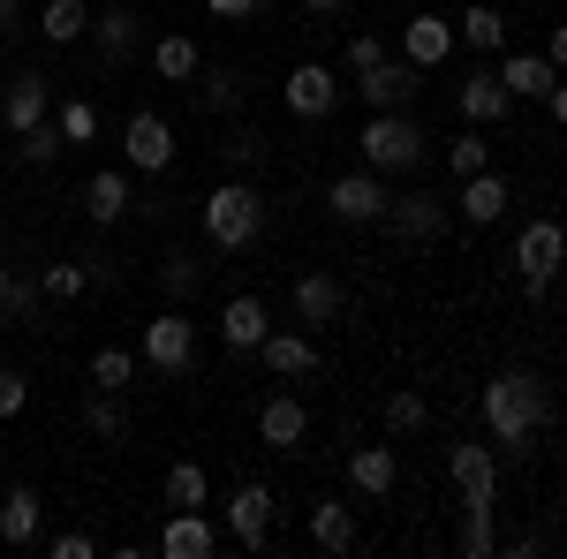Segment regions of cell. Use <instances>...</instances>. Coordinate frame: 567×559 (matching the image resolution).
Here are the masks:
<instances>
[{
    "label": "cell",
    "mask_w": 567,
    "mask_h": 559,
    "mask_svg": "<svg viewBox=\"0 0 567 559\" xmlns=\"http://www.w3.org/2000/svg\"><path fill=\"white\" fill-rule=\"evenodd\" d=\"M454 106H462V122H470V130H492L515 99L499 91V76H492V69H470V76H462V91H454Z\"/></svg>",
    "instance_id": "d6986e66"
},
{
    "label": "cell",
    "mask_w": 567,
    "mask_h": 559,
    "mask_svg": "<svg viewBox=\"0 0 567 559\" xmlns=\"http://www.w3.org/2000/svg\"><path fill=\"white\" fill-rule=\"evenodd\" d=\"M197 106H205V114H235V106H243V76H235V69H213L205 91H197Z\"/></svg>",
    "instance_id": "e575fe53"
},
{
    "label": "cell",
    "mask_w": 567,
    "mask_h": 559,
    "mask_svg": "<svg viewBox=\"0 0 567 559\" xmlns=\"http://www.w3.org/2000/svg\"><path fill=\"white\" fill-rule=\"evenodd\" d=\"M393 476H401V454H393V446H355L349 454V484L363 491V499H386Z\"/></svg>",
    "instance_id": "603a6c76"
},
{
    "label": "cell",
    "mask_w": 567,
    "mask_h": 559,
    "mask_svg": "<svg viewBox=\"0 0 567 559\" xmlns=\"http://www.w3.org/2000/svg\"><path fill=\"white\" fill-rule=\"evenodd\" d=\"M258 438L272 446V454H288V446H303V438H310V416H303V401H296V393H272V401L258 408Z\"/></svg>",
    "instance_id": "ffe728a7"
},
{
    "label": "cell",
    "mask_w": 567,
    "mask_h": 559,
    "mask_svg": "<svg viewBox=\"0 0 567 559\" xmlns=\"http://www.w3.org/2000/svg\"><path fill=\"white\" fill-rule=\"evenodd\" d=\"M23 401H31L23 371H0V424H8V416H23Z\"/></svg>",
    "instance_id": "7bdbcfd3"
},
{
    "label": "cell",
    "mask_w": 567,
    "mask_h": 559,
    "mask_svg": "<svg viewBox=\"0 0 567 559\" xmlns=\"http://www.w3.org/2000/svg\"><path fill=\"white\" fill-rule=\"evenodd\" d=\"M355 144H363V167H371V174H416V167H424V144H432V136L416 130L409 114H371Z\"/></svg>",
    "instance_id": "3957f363"
},
{
    "label": "cell",
    "mask_w": 567,
    "mask_h": 559,
    "mask_svg": "<svg viewBox=\"0 0 567 559\" xmlns=\"http://www.w3.org/2000/svg\"><path fill=\"white\" fill-rule=\"evenodd\" d=\"M265 333H272V310H265V296H227V310H219V341L235 348V355H258Z\"/></svg>",
    "instance_id": "5bb4252c"
},
{
    "label": "cell",
    "mask_w": 567,
    "mask_h": 559,
    "mask_svg": "<svg viewBox=\"0 0 567 559\" xmlns=\"http://www.w3.org/2000/svg\"><path fill=\"white\" fill-rule=\"evenodd\" d=\"M39 288H45L53 302H69V296H84V288H91V272H84V265H45Z\"/></svg>",
    "instance_id": "74e56055"
},
{
    "label": "cell",
    "mask_w": 567,
    "mask_h": 559,
    "mask_svg": "<svg viewBox=\"0 0 567 559\" xmlns=\"http://www.w3.org/2000/svg\"><path fill=\"white\" fill-rule=\"evenodd\" d=\"M326 205H333V219H349V227H379L386 219V174H371V167L333 174Z\"/></svg>",
    "instance_id": "9c48e42d"
},
{
    "label": "cell",
    "mask_w": 567,
    "mask_h": 559,
    "mask_svg": "<svg viewBox=\"0 0 567 559\" xmlns=\"http://www.w3.org/2000/svg\"><path fill=\"white\" fill-rule=\"evenodd\" d=\"M152 69H159L167 84H189V76L205 69V53H197V39H182V31H167V39L152 45Z\"/></svg>",
    "instance_id": "83f0119b"
},
{
    "label": "cell",
    "mask_w": 567,
    "mask_h": 559,
    "mask_svg": "<svg viewBox=\"0 0 567 559\" xmlns=\"http://www.w3.org/2000/svg\"><path fill=\"white\" fill-rule=\"evenodd\" d=\"M258 235H265V197L250 182H219L213 197H205V242L235 258V250H250Z\"/></svg>",
    "instance_id": "7a4b0ae2"
},
{
    "label": "cell",
    "mask_w": 567,
    "mask_h": 559,
    "mask_svg": "<svg viewBox=\"0 0 567 559\" xmlns=\"http://www.w3.org/2000/svg\"><path fill=\"white\" fill-rule=\"evenodd\" d=\"M130 379H136L130 348H99V355H91V386L99 393H130Z\"/></svg>",
    "instance_id": "d6a6232c"
},
{
    "label": "cell",
    "mask_w": 567,
    "mask_h": 559,
    "mask_svg": "<svg viewBox=\"0 0 567 559\" xmlns=\"http://www.w3.org/2000/svg\"><path fill=\"white\" fill-rule=\"evenodd\" d=\"M341 310H349V288H341L333 272H303V280H296V318H303V325H333Z\"/></svg>",
    "instance_id": "44dd1931"
},
{
    "label": "cell",
    "mask_w": 567,
    "mask_h": 559,
    "mask_svg": "<svg viewBox=\"0 0 567 559\" xmlns=\"http://www.w3.org/2000/svg\"><path fill=\"white\" fill-rule=\"evenodd\" d=\"M84 424L106 438V446H122L130 438V408H122V393H91L84 401Z\"/></svg>",
    "instance_id": "1f68e13d"
},
{
    "label": "cell",
    "mask_w": 567,
    "mask_h": 559,
    "mask_svg": "<svg viewBox=\"0 0 567 559\" xmlns=\"http://www.w3.org/2000/svg\"><path fill=\"white\" fill-rule=\"evenodd\" d=\"M507 205H515V182H507V174H492V167L462 174V219H470V227L507 219Z\"/></svg>",
    "instance_id": "9a60e30c"
},
{
    "label": "cell",
    "mask_w": 567,
    "mask_h": 559,
    "mask_svg": "<svg viewBox=\"0 0 567 559\" xmlns=\"http://www.w3.org/2000/svg\"><path fill=\"white\" fill-rule=\"evenodd\" d=\"M159 499H167V507H205V499H213V476L197 469V462H175V469L159 476Z\"/></svg>",
    "instance_id": "4dcf8cb0"
},
{
    "label": "cell",
    "mask_w": 567,
    "mask_h": 559,
    "mask_svg": "<svg viewBox=\"0 0 567 559\" xmlns=\"http://www.w3.org/2000/svg\"><path fill=\"white\" fill-rule=\"evenodd\" d=\"M219 152H227L235 167H250V159H258L265 144H258V130H235V136H227V144H219Z\"/></svg>",
    "instance_id": "bcb514c9"
},
{
    "label": "cell",
    "mask_w": 567,
    "mask_h": 559,
    "mask_svg": "<svg viewBox=\"0 0 567 559\" xmlns=\"http://www.w3.org/2000/svg\"><path fill=\"white\" fill-rule=\"evenodd\" d=\"M386 53H393V45L379 39V31H355V39H349V53H341V61H349V76H363V69H379Z\"/></svg>",
    "instance_id": "f35d334b"
},
{
    "label": "cell",
    "mask_w": 567,
    "mask_h": 559,
    "mask_svg": "<svg viewBox=\"0 0 567 559\" xmlns=\"http://www.w3.org/2000/svg\"><path fill=\"white\" fill-rule=\"evenodd\" d=\"M477 408H484V431H492V446H499V454H515V462L529 454V438L553 424V401H545V386H537L529 371H499V379L484 386Z\"/></svg>",
    "instance_id": "6da1fadb"
},
{
    "label": "cell",
    "mask_w": 567,
    "mask_h": 559,
    "mask_svg": "<svg viewBox=\"0 0 567 559\" xmlns=\"http://www.w3.org/2000/svg\"><path fill=\"white\" fill-rule=\"evenodd\" d=\"M446 167H454V182H462V174H477V167H492L484 130H462V136H454V144H446Z\"/></svg>",
    "instance_id": "d590c367"
},
{
    "label": "cell",
    "mask_w": 567,
    "mask_h": 559,
    "mask_svg": "<svg viewBox=\"0 0 567 559\" xmlns=\"http://www.w3.org/2000/svg\"><path fill=\"white\" fill-rule=\"evenodd\" d=\"M446 476H454V491H462V515H492V499H499V462H492V446L462 438V446L446 454Z\"/></svg>",
    "instance_id": "8992f818"
},
{
    "label": "cell",
    "mask_w": 567,
    "mask_h": 559,
    "mask_svg": "<svg viewBox=\"0 0 567 559\" xmlns=\"http://www.w3.org/2000/svg\"><path fill=\"white\" fill-rule=\"evenodd\" d=\"M560 258H567V235H560V219H529L523 235H515V280H523V296L529 302H545L553 296V272H560Z\"/></svg>",
    "instance_id": "277c9868"
},
{
    "label": "cell",
    "mask_w": 567,
    "mask_h": 559,
    "mask_svg": "<svg viewBox=\"0 0 567 559\" xmlns=\"http://www.w3.org/2000/svg\"><path fill=\"white\" fill-rule=\"evenodd\" d=\"M219 552V529L205 521V507H167L159 521V559H213Z\"/></svg>",
    "instance_id": "8fae6325"
},
{
    "label": "cell",
    "mask_w": 567,
    "mask_h": 559,
    "mask_svg": "<svg viewBox=\"0 0 567 559\" xmlns=\"http://www.w3.org/2000/svg\"><path fill=\"white\" fill-rule=\"evenodd\" d=\"M446 53H454V23L446 15H409L401 23V61L409 69H439Z\"/></svg>",
    "instance_id": "2e32d148"
},
{
    "label": "cell",
    "mask_w": 567,
    "mask_h": 559,
    "mask_svg": "<svg viewBox=\"0 0 567 559\" xmlns=\"http://www.w3.org/2000/svg\"><path fill=\"white\" fill-rule=\"evenodd\" d=\"M462 552H470V559L499 552V537H492V515H470V521H462Z\"/></svg>",
    "instance_id": "ab89813d"
},
{
    "label": "cell",
    "mask_w": 567,
    "mask_h": 559,
    "mask_svg": "<svg viewBox=\"0 0 567 559\" xmlns=\"http://www.w3.org/2000/svg\"><path fill=\"white\" fill-rule=\"evenodd\" d=\"M424 424H432V401H424V393H409V386H401V393L386 401V431H393V438H416Z\"/></svg>",
    "instance_id": "836d02e7"
},
{
    "label": "cell",
    "mask_w": 567,
    "mask_h": 559,
    "mask_svg": "<svg viewBox=\"0 0 567 559\" xmlns=\"http://www.w3.org/2000/svg\"><path fill=\"white\" fill-rule=\"evenodd\" d=\"M91 31H99V53H106V61H130V53H136V39H144L136 8H106V15H99Z\"/></svg>",
    "instance_id": "4316f807"
},
{
    "label": "cell",
    "mask_w": 567,
    "mask_h": 559,
    "mask_svg": "<svg viewBox=\"0 0 567 559\" xmlns=\"http://www.w3.org/2000/svg\"><path fill=\"white\" fill-rule=\"evenodd\" d=\"M454 31H462V45H477V53H499V45H507V15H499V8H484V0H470Z\"/></svg>",
    "instance_id": "f1b7e54d"
},
{
    "label": "cell",
    "mask_w": 567,
    "mask_h": 559,
    "mask_svg": "<svg viewBox=\"0 0 567 559\" xmlns=\"http://www.w3.org/2000/svg\"><path fill=\"white\" fill-rule=\"evenodd\" d=\"M136 348H144V363H152L159 379H189V371H197V325H189L182 310H159Z\"/></svg>",
    "instance_id": "5b68a950"
},
{
    "label": "cell",
    "mask_w": 567,
    "mask_h": 559,
    "mask_svg": "<svg viewBox=\"0 0 567 559\" xmlns=\"http://www.w3.org/2000/svg\"><path fill=\"white\" fill-rule=\"evenodd\" d=\"M310 545H318V552H349L355 545V515L341 499H318V507H310Z\"/></svg>",
    "instance_id": "484cf974"
},
{
    "label": "cell",
    "mask_w": 567,
    "mask_h": 559,
    "mask_svg": "<svg viewBox=\"0 0 567 559\" xmlns=\"http://www.w3.org/2000/svg\"><path fill=\"white\" fill-rule=\"evenodd\" d=\"M31 302H39V288L8 272V288H0V318H31Z\"/></svg>",
    "instance_id": "60d3db41"
},
{
    "label": "cell",
    "mask_w": 567,
    "mask_h": 559,
    "mask_svg": "<svg viewBox=\"0 0 567 559\" xmlns=\"http://www.w3.org/2000/svg\"><path fill=\"white\" fill-rule=\"evenodd\" d=\"M0 288H8V265H0Z\"/></svg>",
    "instance_id": "f907efd6"
},
{
    "label": "cell",
    "mask_w": 567,
    "mask_h": 559,
    "mask_svg": "<svg viewBox=\"0 0 567 559\" xmlns=\"http://www.w3.org/2000/svg\"><path fill=\"white\" fill-rule=\"evenodd\" d=\"M16 15H23V0H0V31H16Z\"/></svg>",
    "instance_id": "681fc988"
},
{
    "label": "cell",
    "mask_w": 567,
    "mask_h": 559,
    "mask_svg": "<svg viewBox=\"0 0 567 559\" xmlns=\"http://www.w3.org/2000/svg\"><path fill=\"white\" fill-rule=\"evenodd\" d=\"M84 213L99 219V227H114V219L130 213V174H114V167H99L84 182Z\"/></svg>",
    "instance_id": "d4e9b609"
},
{
    "label": "cell",
    "mask_w": 567,
    "mask_h": 559,
    "mask_svg": "<svg viewBox=\"0 0 567 559\" xmlns=\"http://www.w3.org/2000/svg\"><path fill=\"white\" fill-rule=\"evenodd\" d=\"M416 76H424V69H409L401 53H386L379 69H363V76H355V91H363V106H371V114H409Z\"/></svg>",
    "instance_id": "30bf717a"
},
{
    "label": "cell",
    "mask_w": 567,
    "mask_h": 559,
    "mask_svg": "<svg viewBox=\"0 0 567 559\" xmlns=\"http://www.w3.org/2000/svg\"><path fill=\"white\" fill-rule=\"evenodd\" d=\"M310 15H349V0H303Z\"/></svg>",
    "instance_id": "c3c4849f"
},
{
    "label": "cell",
    "mask_w": 567,
    "mask_h": 559,
    "mask_svg": "<svg viewBox=\"0 0 567 559\" xmlns=\"http://www.w3.org/2000/svg\"><path fill=\"white\" fill-rule=\"evenodd\" d=\"M446 205H439L432 189H409V197H386V227L393 235H409V242H439L446 235Z\"/></svg>",
    "instance_id": "4fadbf2b"
},
{
    "label": "cell",
    "mask_w": 567,
    "mask_h": 559,
    "mask_svg": "<svg viewBox=\"0 0 567 559\" xmlns=\"http://www.w3.org/2000/svg\"><path fill=\"white\" fill-rule=\"evenodd\" d=\"M45 552H53V559H91V552H99V537H84V529H69V537H53Z\"/></svg>",
    "instance_id": "ee69618b"
},
{
    "label": "cell",
    "mask_w": 567,
    "mask_h": 559,
    "mask_svg": "<svg viewBox=\"0 0 567 559\" xmlns=\"http://www.w3.org/2000/svg\"><path fill=\"white\" fill-rule=\"evenodd\" d=\"M39 491L31 484H16L8 499H0V545H39Z\"/></svg>",
    "instance_id": "cb8c5ba5"
},
{
    "label": "cell",
    "mask_w": 567,
    "mask_h": 559,
    "mask_svg": "<svg viewBox=\"0 0 567 559\" xmlns=\"http://www.w3.org/2000/svg\"><path fill=\"white\" fill-rule=\"evenodd\" d=\"M280 106H288L296 122H326V114L341 106V76H333L326 61H303V69H288V84H280Z\"/></svg>",
    "instance_id": "ba28073f"
},
{
    "label": "cell",
    "mask_w": 567,
    "mask_h": 559,
    "mask_svg": "<svg viewBox=\"0 0 567 559\" xmlns=\"http://www.w3.org/2000/svg\"><path fill=\"white\" fill-rule=\"evenodd\" d=\"M159 272H167V288H175V296H189V288H197V265H189V250H175Z\"/></svg>",
    "instance_id": "f6af8a7d"
},
{
    "label": "cell",
    "mask_w": 567,
    "mask_h": 559,
    "mask_svg": "<svg viewBox=\"0 0 567 559\" xmlns=\"http://www.w3.org/2000/svg\"><path fill=\"white\" fill-rule=\"evenodd\" d=\"M45 106H53V76H39V69H31V76H16V84H8V99H0V122H8L16 136H31V130L45 122Z\"/></svg>",
    "instance_id": "e0dca14e"
},
{
    "label": "cell",
    "mask_w": 567,
    "mask_h": 559,
    "mask_svg": "<svg viewBox=\"0 0 567 559\" xmlns=\"http://www.w3.org/2000/svg\"><path fill=\"white\" fill-rule=\"evenodd\" d=\"M258 355H265L272 379H310V371H318V341H310V333H265Z\"/></svg>",
    "instance_id": "7402d4cb"
},
{
    "label": "cell",
    "mask_w": 567,
    "mask_h": 559,
    "mask_svg": "<svg viewBox=\"0 0 567 559\" xmlns=\"http://www.w3.org/2000/svg\"><path fill=\"white\" fill-rule=\"evenodd\" d=\"M39 31L53 45H76L91 31V0H45V15H39Z\"/></svg>",
    "instance_id": "f546056e"
},
{
    "label": "cell",
    "mask_w": 567,
    "mask_h": 559,
    "mask_svg": "<svg viewBox=\"0 0 567 559\" xmlns=\"http://www.w3.org/2000/svg\"><path fill=\"white\" fill-rule=\"evenodd\" d=\"M227 529H235L243 552H265V545H272V491H265V484H235V499H227Z\"/></svg>",
    "instance_id": "7c38bea8"
},
{
    "label": "cell",
    "mask_w": 567,
    "mask_h": 559,
    "mask_svg": "<svg viewBox=\"0 0 567 559\" xmlns=\"http://www.w3.org/2000/svg\"><path fill=\"white\" fill-rule=\"evenodd\" d=\"M122 159H130L136 174H167V167H175V122L152 114V106L130 114V122H122Z\"/></svg>",
    "instance_id": "52a82bcc"
},
{
    "label": "cell",
    "mask_w": 567,
    "mask_h": 559,
    "mask_svg": "<svg viewBox=\"0 0 567 559\" xmlns=\"http://www.w3.org/2000/svg\"><path fill=\"white\" fill-rule=\"evenodd\" d=\"M492 76H499L507 99H545V91L560 84V61H545V53H507Z\"/></svg>",
    "instance_id": "ac0fdd59"
},
{
    "label": "cell",
    "mask_w": 567,
    "mask_h": 559,
    "mask_svg": "<svg viewBox=\"0 0 567 559\" xmlns=\"http://www.w3.org/2000/svg\"><path fill=\"white\" fill-rule=\"evenodd\" d=\"M53 136H61V144H91V136H99V106H91V99H69L61 122H53Z\"/></svg>",
    "instance_id": "8d00e7d4"
},
{
    "label": "cell",
    "mask_w": 567,
    "mask_h": 559,
    "mask_svg": "<svg viewBox=\"0 0 567 559\" xmlns=\"http://www.w3.org/2000/svg\"><path fill=\"white\" fill-rule=\"evenodd\" d=\"M23 159H31V167H53V159H61V136H53V130L39 122V130L23 136Z\"/></svg>",
    "instance_id": "b9f144b4"
},
{
    "label": "cell",
    "mask_w": 567,
    "mask_h": 559,
    "mask_svg": "<svg viewBox=\"0 0 567 559\" xmlns=\"http://www.w3.org/2000/svg\"><path fill=\"white\" fill-rule=\"evenodd\" d=\"M205 8H213V15H219V23H243V15H258V8H265V0H205Z\"/></svg>",
    "instance_id": "7dc6e473"
}]
</instances>
